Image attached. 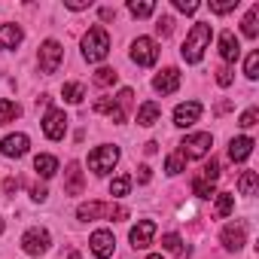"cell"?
<instances>
[{
  "label": "cell",
  "mask_w": 259,
  "mask_h": 259,
  "mask_svg": "<svg viewBox=\"0 0 259 259\" xmlns=\"http://www.w3.org/2000/svg\"><path fill=\"white\" fill-rule=\"evenodd\" d=\"M244 73H247V79H256V76H259V52H250V55H247Z\"/></svg>",
  "instance_id": "1f68e13d"
},
{
  "label": "cell",
  "mask_w": 259,
  "mask_h": 259,
  "mask_svg": "<svg viewBox=\"0 0 259 259\" xmlns=\"http://www.w3.org/2000/svg\"><path fill=\"white\" fill-rule=\"evenodd\" d=\"M153 89H156L159 95H174V92L180 89V70H177V67H165V70L153 79Z\"/></svg>",
  "instance_id": "4fadbf2b"
},
{
  "label": "cell",
  "mask_w": 259,
  "mask_h": 259,
  "mask_svg": "<svg viewBox=\"0 0 259 259\" xmlns=\"http://www.w3.org/2000/svg\"><path fill=\"white\" fill-rule=\"evenodd\" d=\"M253 189H256V171H244L238 177V192L241 195H253Z\"/></svg>",
  "instance_id": "83f0119b"
},
{
  "label": "cell",
  "mask_w": 259,
  "mask_h": 259,
  "mask_svg": "<svg viewBox=\"0 0 259 259\" xmlns=\"http://www.w3.org/2000/svg\"><path fill=\"white\" fill-rule=\"evenodd\" d=\"M198 177H201V180H207V183H217V180H220V165L210 159V162L201 168V174H198Z\"/></svg>",
  "instance_id": "d6a6232c"
},
{
  "label": "cell",
  "mask_w": 259,
  "mask_h": 259,
  "mask_svg": "<svg viewBox=\"0 0 259 259\" xmlns=\"http://www.w3.org/2000/svg\"><path fill=\"white\" fill-rule=\"evenodd\" d=\"M220 241H223L226 250H241V247L247 244V229H244V223H229V226L223 229Z\"/></svg>",
  "instance_id": "8fae6325"
},
{
  "label": "cell",
  "mask_w": 259,
  "mask_h": 259,
  "mask_svg": "<svg viewBox=\"0 0 259 259\" xmlns=\"http://www.w3.org/2000/svg\"><path fill=\"white\" fill-rule=\"evenodd\" d=\"M28 147H31L28 135H7L4 144H0V153H4L7 159H22L28 153Z\"/></svg>",
  "instance_id": "7c38bea8"
},
{
  "label": "cell",
  "mask_w": 259,
  "mask_h": 259,
  "mask_svg": "<svg viewBox=\"0 0 259 259\" xmlns=\"http://www.w3.org/2000/svg\"><path fill=\"white\" fill-rule=\"evenodd\" d=\"M116 162H119V147H98L95 153H89V168H92L98 177L110 174Z\"/></svg>",
  "instance_id": "5b68a950"
},
{
  "label": "cell",
  "mask_w": 259,
  "mask_h": 259,
  "mask_svg": "<svg viewBox=\"0 0 259 259\" xmlns=\"http://www.w3.org/2000/svg\"><path fill=\"white\" fill-rule=\"evenodd\" d=\"M49 244H52V238H49V232L46 229H28L25 235H22V250L28 253V256H43L46 250H49Z\"/></svg>",
  "instance_id": "52a82bcc"
},
{
  "label": "cell",
  "mask_w": 259,
  "mask_h": 259,
  "mask_svg": "<svg viewBox=\"0 0 259 259\" xmlns=\"http://www.w3.org/2000/svg\"><path fill=\"white\" fill-rule=\"evenodd\" d=\"M128 186H132V180H128V177H116V180L110 183V195H113V198H122V195L128 192Z\"/></svg>",
  "instance_id": "4dcf8cb0"
},
{
  "label": "cell",
  "mask_w": 259,
  "mask_h": 259,
  "mask_svg": "<svg viewBox=\"0 0 259 259\" xmlns=\"http://www.w3.org/2000/svg\"><path fill=\"white\" fill-rule=\"evenodd\" d=\"M192 192H195L198 198H213V195H217L213 183H207V180H201V177H195V180H192Z\"/></svg>",
  "instance_id": "f1b7e54d"
},
{
  "label": "cell",
  "mask_w": 259,
  "mask_h": 259,
  "mask_svg": "<svg viewBox=\"0 0 259 259\" xmlns=\"http://www.w3.org/2000/svg\"><path fill=\"white\" fill-rule=\"evenodd\" d=\"M156 31H159L162 37H168V34L174 31V19H171V16H162V19L156 22Z\"/></svg>",
  "instance_id": "8d00e7d4"
},
{
  "label": "cell",
  "mask_w": 259,
  "mask_h": 259,
  "mask_svg": "<svg viewBox=\"0 0 259 259\" xmlns=\"http://www.w3.org/2000/svg\"><path fill=\"white\" fill-rule=\"evenodd\" d=\"M89 244H92V253H95L98 259H110V256H113V247H116V238H113V232L98 229V232L89 238Z\"/></svg>",
  "instance_id": "30bf717a"
},
{
  "label": "cell",
  "mask_w": 259,
  "mask_h": 259,
  "mask_svg": "<svg viewBox=\"0 0 259 259\" xmlns=\"http://www.w3.org/2000/svg\"><path fill=\"white\" fill-rule=\"evenodd\" d=\"M232 210H235V195L217 192V217H229Z\"/></svg>",
  "instance_id": "4316f807"
},
{
  "label": "cell",
  "mask_w": 259,
  "mask_h": 259,
  "mask_svg": "<svg viewBox=\"0 0 259 259\" xmlns=\"http://www.w3.org/2000/svg\"><path fill=\"white\" fill-rule=\"evenodd\" d=\"M64 132H67V116H64V110H49L43 116V135L49 141H61Z\"/></svg>",
  "instance_id": "9c48e42d"
},
{
  "label": "cell",
  "mask_w": 259,
  "mask_h": 259,
  "mask_svg": "<svg viewBox=\"0 0 259 259\" xmlns=\"http://www.w3.org/2000/svg\"><path fill=\"white\" fill-rule=\"evenodd\" d=\"M198 116H201V104H198V101L177 104V110H174V125L189 128V125H195V122H198Z\"/></svg>",
  "instance_id": "5bb4252c"
},
{
  "label": "cell",
  "mask_w": 259,
  "mask_h": 259,
  "mask_svg": "<svg viewBox=\"0 0 259 259\" xmlns=\"http://www.w3.org/2000/svg\"><path fill=\"white\" fill-rule=\"evenodd\" d=\"M138 180H141V183H150V168H147V165L138 168Z\"/></svg>",
  "instance_id": "ee69618b"
},
{
  "label": "cell",
  "mask_w": 259,
  "mask_h": 259,
  "mask_svg": "<svg viewBox=\"0 0 259 259\" xmlns=\"http://www.w3.org/2000/svg\"><path fill=\"white\" fill-rule=\"evenodd\" d=\"M46 195H49L46 186H34V189H31V198H34V201H46Z\"/></svg>",
  "instance_id": "b9f144b4"
},
{
  "label": "cell",
  "mask_w": 259,
  "mask_h": 259,
  "mask_svg": "<svg viewBox=\"0 0 259 259\" xmlns=\"http://www.w3.org/2000/svg\"><path fill=\"white\" fill-rule=\"evenodd\" d=\"M76 217H79V220H98V217H107V220H128V210H125V207H119V204L89 201V204H79Z\"/></svg>",
  "instance_id": "3957f363"
},
{
  "label": "cell",
  "mask_w": 259,
  "mask_h": 259,
  "mask_svg": "<svg viewBox=\"0 0 259 259\" xmlns=\"http://www.w3.org/2000/svg\"><path fill=\"white\" fill-rule=\"evenodd\" d=\"M4 189H7L10 195H16V189H19V180H16V177H10V180L4 183Z\"/></svg>",
  "instance_id": "f6af8a7d"
},
{
  "label": "cell",
  "mask_w": 259,
  "mask_h": 259,
  "mask_svg": "<svg viewBox=\"0 0 259 259\" xmlns=\"http://www.w3.org/2000/svg\"><path fill=\"white\" fill-rule=\"evenodd\" d=\"M110 55V37L104 28H89V34L82 37V58L89 64H98Z\"/></svg>",
  "instance_id": "7a4b0ae2"
},
{
  "label": "cell",
  "mask_w": 259,
  "mask_h": 259,
  "mask_svg": "<svg viewBox=\"0 0 259 259\" xmlns=\"http://www.w3.org/2000/svg\"><path fill=\"white\" fill-rule=\"evenodd\" d=\"M256 119H259V110H256V107H250V110L241 116V122H238V125H241V128H250V125H256Z\"/></svg>",
  "instance_id": "f35d334b"
},
{
  "label": "cell",
  "mask_w": 259,
  "mask_h": 259,
  "mask_svg": "<svg viewBox=\"0 0 259 259\" xmlns=\"http://www.w3.org/2000/svg\"><path fill=\"white\" fill-rule=\"evenodd\" d=\"M153 235H156V223L153 220H141L135 229H132V247L135 250H144L153 244Z\"/></svg>",
  "instance_id": "9a60e30c"
},
{
  "label": "cell",
  "mask_w": 259,
  "mask_h": 259,
  "mask_svg": "<svg viewBox=\"0 0 259 259\" xmlns=\"http://www.w3.org/2000/svg\"><path fill=\"white\" fill-rule=\"evenodd\" d=\"M250 153H253V138H232V144H229L232 162H244V159H250Z\"/></svg>",
  "instance_id": "ffe728a7"
},
{
  "label": "cell",
  "mask_w": 259,
  "mask_h": 259,
  "mask_svg": "<svg viewBox=\"0 0 259 259\" xmlns=\"http://www.w3.org/2000/svg\"><path fill=\"white\" fill-rule=\"evenodd\" d=\"M156 58H159V46H156L153 37H138V40L132 43V61H135V64H141V67H153Z\"/></svg>",
  "instance_id": "8992f818"
},
{
  "label": "cell",
  "mask_w": 259,
  "mask_h": 259,
  "mask_svg": "<svg viewBox=\"0 0 259 259\" xmlns=\"http://www.w3.org/2000/svg\"><path fill=\"white\" fill-rule=\"evenodd\" d=\"M241 31H244V37H256V34H259V7H253V10L244 16Z\"/></svg>",
  "instance_id": "603a6c76"
},
{
  "label": "cell",
  "mask_w": 259,
  "mask_h": 259,
  "mask_svg": "<svg viewBox=\"0 0 259 259\" xmlns=\"http://www.w3.org/2000/svg\"><path fill=\"white\" fill-rule=\"evenodd\" d=\"M61 95H64V101H67V104H82L85 89H82V82H67V85L61 89Z\"/></svg>",
  "instance_id": "d4e9b609"
},
{
  "label": "cell",
  "mask_w": 259,
  "mask_h": 259,
  "mask_svg": "<svg viewBox=\"0 0 259 259\" xmlns=\"http://www.w3.org/2000/svg\"><path fill=\"white\" fill-rule=\"evenodd\" d=\"M162 247L171 250V253H183V241H180V235H165V238H162Z\"/></svg>",
  "instance_id": "e575fe53"
},
{
  "label": "cell",
  "mask_w": 259,
  "mask_h": 259,
  "mask_svg": "<svg viewBox=\"0 0 259 259\" xmlns=\"http://www.w3.org/2000/svg\"><path fill=\"white\" fill-rule=\"evenodd\" d=\"M207 43H210V25H207V22H198V25L186 34V40H183V46H180L183 61L198 64L201 55H204V49H207Z\"/></svg>",
  "instance_id": "6da1fadb"
},
{
  "label": "cell",
  "mask_w": 259,
  "mask_h": 259,
  "mask_svg": "<svg viewBox=\"0 0 259 259\" xmlns=\"http://www.w3.org/2000/svg\"><path fill=\"white\" fill-rule=\"evenodd\" d=\"M183 165H186V159H183L180 153H174V156H168L165 171H168V174H180V171H183Z\"/></svg>",
  "instance_id": "836d02e7"
},
{
  "label": "cell",
  "mask_w": 259,
  "mask_h": 259,
  "mask_svg": "<svg viewBox=\"0 0 259 259\" xmlns=\"http://www.w3.org/2000/svg\"><path fill=\"white\" fill-rule=\"evenodd\" d=\"M119 79V73L113 70V67H101L98 73H95V85H113Z\"/></svg>",
  "instance_id": "f546056e"
},
{
  "label": "cell",
  "mask_w": 259,
  "mask_h": 259,
  "mask_svg": "<svg viewBox=\"0 0 259 259\" xmlns=\"http://www.w3.org/2000/svg\"><path fill=\"white\" fill-rule=\"evenodd\" d=\"M64 7H67V10H89L85 0H64Z\"/></svg>",
  "instance_id": "7bdbcfd3"
},
{
  "label": "cell",
  "mask_w": 259,
  "mask_h": 259,
  "mask_svg": "<svg viewBox=\"0 0 259 259\" xmlns=\"http://www.w3.org/2000/svg\"><path fill=\"white\" fill-rule=\"evenodd\" d=\"M22 40H25V31L19 25H4V28H0V52H4V49H16Z\"/></svg>",
  "instance_id": "d6986e66"
},
{
  "label": "cell",
  "mask_w": 259,
  "mask_h": 259,
  "mask_svg": "<svg viewBox=\"0 0 259 259\" xmlns=\"http://www.w3.org/2000/svg\"><path fill=\"white\" fill-rule=\"evenodd\" d=\"M34 171H37L43 180H49V177H55V174H58V159L43 153V156H37V159H34Z\"/></svg>",
  "instance_id": "44dd1931"
},
{
  "label": "cell",
  "mask_w": 259,
  "mask_h": 259,
  "mask_svg": "<svg viewBox=\"0 0 259 259\" xmlns=\"http://www.w3.org/2000/svg\"><path fill=\"white\" fill-rule=\"evenodd\" d=\"M128 13H132L135 19H147V16L156 13V4H153V0H141V4H138V0H132V4H128Z\"/></svg>",
  "instance_id": "cb8c5ba5"
},
{
  "label": "cell",
  "mask_w": 259,
  "mask_h": 259,
  "mask_svg": "<svg viewBox=\"0 0 259 259\" xmlns=\"http://www.w3.org/2000/svg\"><path fill=\"white\" fill-rule=\"evenodd\" d=\"M64 177H67V180H64V192H67V195H82V186H85V183H82L79 162H70L67 171H64Z\"/></svg>",
  "instance_id": "ac0fdd59"
},
{
  "label": "cell",
  "mask_w": 259,
  "mask_h": 259,
  "mask_svg": "<svg viewBox=\"0 0 259 259\" xmlns=\"http://www.w3.org/2000/svg\"><path fill=\"white\" fill-rule=\"evenodd\" d=\"M235 7H238V0H220V4H213V0H210V13H220V16L223 13H232Z\"/></svg>",
  "instance_id": "d590c367"
},
{
  "label": "cell",
  "mask_w": 259,
  "mask_h": 259,
  "mask_svg": "<svg viewBox=\"0 0 259 259\" xmlns=\"http://www.w3.org/2000/svg\"><path fill=\"white\" fill-rule=\"evenodd\" d=\"M132 98H135V95H132V89H122V92L116 95V101H119V107H122V110H125L128 104H132Z\"/></svg>",
  "instance_id": "60d3db41"
},
{
  "label": "cell",
  "mask_w": 259,
  "mask_h": 259,
  "mask_svg": "<svg viewBox=\"0 0 259 259\" xmlns=\"http://www.w3.org/2000/svg\"><path fill=\"white\" fill-rule=\"evenodd\" d=\"M147 259H162V256H159V253H153V256H147Z\"/></svg>",
  "instance_id": "bcb514c9"
},
{
  "label": "cell",
  "mask_w": 259,
  "mask_h": 259,
  "mask_svg": "<svg viewBox=\"0 0 259 259\" xmlns=\"http://www.w3.org/2000/svg\"><path fill=\"white\" fill-rule=\"evenodd\" d=\"M0 232H4V217H0Z\"/></svg>",
  "instance_id": "7dc6e473"
},
{
  "label": "cell",
  "mask_w": 259,
  "mask_h": 259,
  "mask_svg": "<svg viewBox=\"0 0 259 259\" xmlns=\"http://www.w3.org/2000/svg\"><path fill=\"white\" fill-rule=\"evenodd\" d=\"M174 7H177L180 13H186V16H192V13L198 10V4H195V0H174Z\"/></svg>",
  "instance_id": "ab89813d"
},
{
  "label": "cell",
  "mask_w": 259,
  "mask_h": 259,
  "mask_svg": "<svg viewBox=\"0 0 259 259\" xmlns=\"http://www.w3.org/2000/svg\"><path fill=\"white\" fill-rule=\"evenodd\" d=\"M95 113H107L116 125H122V122H125V110L119 107V101H116V98H98V101H95Z\"/></svg>",
  "instance_id": "e0dca14e"
},
{
  "label": "cell",
  "mask_w": 259,
  "mask_h": 259,
  "mask_svg": "<svg viewBox=\"0 0 259 259\" xmlns=\"http://www.w3.org/2000/svg\"><path fill=\"white\" fill-rule=\"evenodd\" d=\"M159 116H162V107H159L156 101H147V104H141V110H138V122H141V125H156Z\"/></svg>",
  "instance_id": "7402d4cb"
},
{
  "label": "cell",
  "mask_w": 259,
  "mask_h": 259,
  "mask_svg": "<svg viewBox=\"0 0 259 259\" xmlns=\"http://www.w3.org/2000/svg\"><path fill=\"white\" fill-rule=\"evenodd\" d=\"M210 147H213V138H210L207 132L186 135V138L180 141V156H183V159H201V156L210 153Z\"/></svg>",
  "instance_id": "277c9868"
},
{
  "label": "cell",
  "mask_w": 259,
  "mask_h": 259,
  "mask_svg": "<svg viewBox=\"0 0 259 259\" xmlns=\"http://www.w3.org/2000/svg\"><path fill=\"white\" fill-rule=\"evenodd\" d=\"M61 58H64V49H61V43H58V40H46V43L40 46V70H43L46 76L58 70Z\"/></svg>",
  "instance_id": "ba28073f"
},
{
  "label": "cell",
  "mask_w": 259,
  "mask_h": 259,
  "mask_svg": "<svg viewBox=\"0 0 259 259\" xmlns=\"http://www.w3.org/2000/svg\"><path fill=\"white\" fill-rule=\"evenodd\" d=\"M220 55H223L226 64H235L241 58V43H238V37L232 31H223L220 34Z\"/></svg>",
  "instance_id": "2e32d148"
},
{
  "label": "cell",
  "mask_w": 259,
  "mask_h": 259,
  "mask_svg": "<svg viewBox=\"0 0 259 259\" xmlns=\"http://www.w3.org/2000/svg\"><path fill=\"white\" fill-rule=\"evenodd\" d=\"M19 113H22V110H19V104H13V101H7V98H0V125L13 122Z\"/></svg>",
  "instance_id": "484cf974"
},
{
  "label": "cell",
  "mask_w": 259,
  "mask_h": 259,
  "mask_svg": "<svg viewBox=\"0 0 259 259\" xmlns=\"http://www.w3.org/2000/svg\"><path fill=\"white\" fill-rule=\"evenodd\" d=\"M232 79H235V70H232V67H220V70H217V82H220L223 89L232 85Z\"/></svg>",
  "instance_id": "74e56055"
}]
</instances>
